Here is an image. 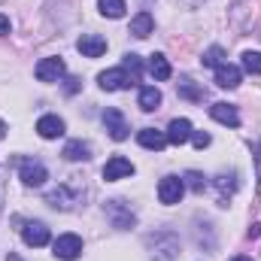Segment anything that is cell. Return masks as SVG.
Segmentation results:
<instances>
[{"label":"cell","mask_w":261,"mask_h":261,"mask_svg":"<svg viewBox=\"0 0 261 261\" xmlns=\"http://www.w3.org/2000/svg\"><path fill=\"white\" fill-rule=\"evenodd\" d=\"M146 246H149V255L152 261H176L179 258V237L176 231H155L146 237Z\"/></svg>","instance_id":"cell-1"},{"label":"cell","mask_w":261,"mask_h":261,"mask_svg":"<svg viewBox=\"0 0 261 261\" xmlns=\"http://www.w3.org/2000/svg\"><path fill=\"white\" fill-rule=\"evenodd\" d=\"M82 200H85V186H79L76 176H70V182H61L52 192H46V203L55 210H76Z\"/></svg>","instance_id":"cell-2"},{"label":"cell","mask_w":261,"mask_h":261,"mask_svg":"<svg viewBox=\"0 0 261 261\" xmlns=\"http://www.w3.org/2000/svg\"><path fill=\"white\" fill-rule=\"evenodd\" d=\"M103 210H107L110 225H113V228H119V231H128V228H134V225H137V213L130 210V203H125L122 197L107 200V203H103Z\"/></svg>","instance_id":"cell-3"},{"label":"cell","mask_w":261,"mask_h":261,"mask_svg":"<svg viewBox=\"0 0 261 261\" xmlns=\"http://www.w3.org/2000/svg\"><path fill=\"white\" fill-rule=\"evenodd\" d=\"M18 179L28 186V189H40L49 173H46V164L37 161V158H18Z\"/></svg>","instance_id":"cell-4"},{"label":"cell","mask_w":261,"mask_h":261,"mask_svg":"<svg viewBox=\"0 0 261 261\" xmlns=\"http://www.w3.org/2000/svg\"><path fill=\"white\" fill-rule=\"evenodd\" d=\"M97 85H100L103 91H125V88L137 85V82L130 79V73L125 67H113V70H103V73L97 76Z\"/></svg>","instance_id":"cell-5"},{"label":"cell","mask_w":261,"mask_h":261,"mask_svg":"<svg viewBox=\"0 0 261 261\" xmlns=\"http://www.w3.org/2000/svg\"><path fill=\"white\" fill-rule=\"evenodd\" d=\"M186 195V179L182 176H164L161 182H158V200L161 203H167V206H173V203H179Z\"/></svg>","instance_id":"cell-6"},{"label":"cell","mask_w":261,"mask_h":261,"mask_svg":"<svg viewBox=\"0 0 261 261\" xmlns=\"http://www.w3.org/2000/svg\"><path fill=\"white\" fill-rule=\"evenodd\" d=\"M52 252H55V258H61V261H76L82 255V240L76 234H61L52 243Z\"/></svg>","instance_id":"cell-7"},{"label":"cell","mask_w":261,"mask_h":261,"mask_svg":"<svg viewBox=\"0 0 261 261\" xmlns=\"http://www.w3.org/2000/svg\"><path fill=\"white\" fill-rule=\"evenodd\" d=\"M76 49L82 52V58H100L107 52V37H100V34H82L76 40Z\"/></svg>","instance_id":"cell-8"},{"label":"cell","mask_w":261,"mask_h":261,"mask_svg":"<svg viewBox=\"0 0 261 261\" xmlns=\"http://www.w3.org/2000/svg\"><path fill=\"white\" fill-rule=\"evenodd\" d=\"M21 240H24L28 246H34V249H40V246H46V243L52 240V234H49V228H46L43 222H24Z\"/></svg>","instance_id":"cell-9"},{"label":"cell","mask_w":261,"mask_h":261,"mask_svg":"<svg viewBox=\"0 0 261 261\" xmlns=\"http://www.w3.org/2000/svg\"><path fill=\"white\" fill-rule=\"evenodd\" d=\"M103 125H107V130H110V137L113 140H128V134H130V128H128V122H125V116L116 110V107H110L107 113H103Z\"/></svg>","instance_id":"cell-10"},{"label":"cell","mask_w":261,"mask_h":261,"mask_svg":"<svg viewBox=\"0 0 261 261\" xmlns=\"http://www.w3.org/2000/svg\"><path fill=\"white\" fill-rule=\"evenodd\" d=\"M125 176H134V164L122 155H113L107 164H103V179L107 182H116V179H125Z\"/></svg>","instance_id":"cell-11"},{"label":"cell","mask_w":261,"mask_h":261,"mask_svg":"<svg viewBox=\"0 0 261 261\" xmlns=\"http://www.w3.org/2000/svg\"><path fill=\"white\" fill-rule=\"evenodd\" d=\"M64 70H67L64 61L52 55V58H43V61L37 64V79H40V82H58V79L64 76Z\"/></svg>","instance_id":"cell-12"},{"label":"cell","mask_w":261,"mask_h":261,"mask_svg":"<svg viewBox=\"0 0 261 261\" xmlns=\"http://www.w3.org/2000/svg\"><path fill=\"white\" fill-rule=\"evenodd\" d=\"M37 134L43 137V140H58V137H64V119L61 116H43L40 122H37Z\"/></svg>","instance_id":"cell-13"},{"label":"cell","mask_w":261,"mask_h":261,"mask_svg":"<svg viewBox=\"0 0 261 261\" xmlns=\"http://www.w3.org/2000/svg\"><path fill=\"white\" fill-rule=\"evenodd\" d=\"M216 192H219V206H228V200H231V195L237 192V173H219L216 176Z\"/></svg>","instance_id":"cell-14"},{"label":"cell","mask_w":261,"mask_h":261,"mask_svg":"<svg viewBox=\"0 0 261 261\" xmlns=\"http://www.w3.org/2000/svg\"><path fill=\"white\" fill-rule=\"evenodd\" d=\"M189 140H192V122H189V119H173V122L167 125V143L182 146V143H189Z\"/></svg>","instance_id":"cell-15"},{"label":"cell","mask_w":261,"mask_h":261,"mask_svg":"<svg viewBox=\"0 0 261 261\" xmlns=\"http://www.w3.org/2000/svg\"><path fill=\"white\" fill-rule=\"evenodd\" d=\"M210 116H213L216 122L228 125V128H237V125H240V113H237V107H231V103H213V107H210Z\"/></svg>","instance_id":"cell-16"},{"label":"cell","mask_w":261,"mask_h":261,"mask_svg":"<svg viewBox=\"0 0 261 261\" xmlns=\"http://www.w3.org/2000/svg\"><path fill=\"white\" fill-rule=\"evenodd\" d=\"M137 143H140L143 149L161 152V149L167 146V134H161V130H155V128H143L140 134H137Z\"/></svg>","instance_id":"cell-17"},{"label":"cell","mask_w":261,"mask_h":261,"mask_svg":"<svg viewBox=\"0 0 261 261\" xmlns=\"http://www.w3.org/2000/svg\"><path fill=\"white\" fill-rule=\"evenodd\" d=\"M152 28H155V18H152V12H146V9L130 18V34H134L137 40H146V37L152 34Z\"/></svg>","instance_id":"cell-18"},{"label":"cell","mask_w":261,"mask_h":261,"mask_svg":"<svg viewBox=\"0 0 261 261\" xmlns=\"http://www.w3.org/2000/svg\"><path fill=\"white\" fill-rule=\"evenodd\" d=\"M240 70L234 64H222V67H216V85L219 88H237L240 85Z\"/></svg>","instance_id":"cell-19"},{"label":"cell","mask_w":261,"mask_h":261,"mask_svg":"<svg viewBox=\"0 0 261 261\" xmlns=\"http://www.w3.org/2000/svg\"><path fill=\"white\" fill-rule=\"evenodd\" d=\"M137 103H140V110H143V113H155V110L161 107V91H158L155 85H143V88H140Z\"/></svg>","instance_id":"cell-20"},{"label":"cell","mask_w":261,"mask_h":261,"mask_svg":"<svg viewBox=\"0 0 261 261\" xmlns=\"http://www.w3.org/2000/svg\"><path fill=\"white\" fill-rule=\"evenodd\" d=\"M149 73L158 79V82H167L170 76H173V70H170V61L161 55V52H155V55H149Z\"/></svg>","instance_id":"cell-21"},{"label":"cell","mask_w":261,"mask_h":261,"mask_svg":"<svg viewBox=\"0 0 261 261\" xmlns=\"http://www.w3.org/2000/svg\"><path fill=\"white\" fill-rule=\"evenodd\" d=\"M176 91H179V97H186V100H192V103H203V97H206V91L197 85L195 79H179V85H176Z\"/></svg>","instance_id":"cell-22"},{"label":"cell","mask_w":261,"mask_h":261,"mask_svg":"<svg viewBox=\"0 0 261 261\" xmlns=\"http://www.w3.org/2000/svg\"><path fill=\"white\" fill-rule=\"evenodd\" d=\"M61 155H64L67 161H88V158H91V146L82 143V140H70Z\"/></svg>","instance_id":"cell-23"},{"label":"cell","mask_w":261,"mask_h":261,"mask_svg":"<svg viewBox=\"0 0 261 261\" xmlns=\"http://www.w3.org/2000/svg\"><path fill=\"white\" fill-rule=\"evenodd\" d=\"M200 64H203V67H222V64H228V58H225V49H222V46H210V49L203 52Z\"/></svg>","instance_id":"cell-24"},{"label":"cell","mask_w":261,"mask_h":261,"mask_svg":"<svg viewBox=\"0 0 261 261\" xmlns=\"http://www.w3.org/2000/svg\"><path fill=\"white\" fill-rule=\"evenodd\" d=\"M97 6H100V15H107V18L125 15V0H97Z\"/></svg>","instance_id":"cell-25"},{"label":"cell","mask_w":261,"mask_h":261,"mask_svg":"<svg viewBox=\"0 0 261 261\" xmlns=\"http://www.w3.org/2000/svg\"><path fill=\"white\" fill-rule=\"evenodd\" d=\"M182 179H186V186H189L192 192H197V195H203V189L210 186V182H206V176H203V173H197V170H189Z\"/></svg>","instance_id":"cell-26"},{"label":"cell","mask_w":261,"mask_h":261,"mask_svg":"<svg viewBox=\"0 0 261 261\" xmlns=\"http://www.w3.org/2000/svg\"><path fill=\"white\" fill-rule=\"evenodd\" d=\"M243 70L252 73V76H261V52H243Z\"/></svg>","instance_id":"cell-27"},{"label":"cell","mask_w":261,"mask_h":261,"mask_svg":"<svg viewBox=\"0 0 261 261\" xmlns=\"http://www.w3.org/2000/svg\"><path fill=\"white\" fill-rule=\"evenodd\" d=\"M125 70L130 73V79H134V82H140V73H143L140 55H125Z\"/></svg>","instance_id":"cell-28"},{"label":"cell","mask_w":261,"mask_h":261,"mask_svg":"<svg viewBox=\"0 0 261 261\" xmlns=\"http://www.w3.org/2000/svg\"><path fill=\"white\" fill-rule=\"evenodd\" d=\"M192 140H195L197 149H206V146L213 143V137H210V134H203V130H192Z\"/></svg>","instance_id":"cell-29"},{"label":"cell","mask_w":261,"mask_h":261,"mask_svg":"<svg viewBox=\"0 0 261 261\" xmlns=\"http://www.w3.org/2000/svg\"><path fill=\"white\" fill-rule=\"evenodd\" d=\"M64 88H67V94H76V91H79V79H76V76H70Z\"/></svg>","instance_id":"cell-30"},{"label":"cell","mask_w":261,"mask_h":261,"mask_svg":"<svg viewBox=\"0 0 261 261\" xmlns=\"http://www.w3.org/2000/svg\"><path fill=\"white\" fill-rule=\"evenodd\" d=\"M3 34H9V18L0 12V37H3Z\"/></svg>","instance_id":"cell-31"},{"label":"cell","mask_w":261,"mask_h":261,"mask_svg":"<svg viewBox=\"0 0 261 261\" xmlns=\"http://www.w3.org/2000/svg\"><path fill=\"white\" fill-rule=\"evenodd\" d=\"M246 237H249V240H255V237H261V225H252V228H249V234H246Z\"/></svg>","instance_id":"cell-32"},{"label":"cell","mask_w":261,"mask_h":261,"mask_svg":"<svg viewBox=\"0 0 261 261\" xmlns=\"http://www.w3.org/2000/svg\"><path fill=\"white\" fill-rule=\"evenodd\" d=\"M179 3H182V6H189V9H197L203 0H179Z\"/></svg>","instance_id":"cell-33"},{"label":"cell","mask_w":261,"mask_h":261,"mask_svg":"<svg viewBox=\"0 0 261 261\" xmlns=\"http://www.w3.org/2000/svg\"><path fill=\"white\" fill-rule=\"evenodd\" d=\"M3 137H6V122L0 119V140H3Z\"/></svg>","instance_id":"cell-34"},{"label":"cell","mask_w":261,"mask_h":261,"mask_svg":"<svg viewBox=\"0 0 261 261\" xmlns=\"http://www.w3.org/2000/svg\"><path fill=\"white\" fill-rule=\"evenodd\" d=\"M6 261H21L18 255H6Z\"/></svg>","instance_id":"cell-35"},{"label":"cell","mask_w":261,"mask_h":261,"mask_svg":"<svg viewBox=\"0 0 261 261\" xmlns=\"http://www.w3.org/2000/svg\"><path fill=\"white\" fill-rule=\"evenodd\" d=\"M234 261H252V258H246V255H240V258H234Z\"/></svg>","instance_id":"cell-36"}]
</instances>
